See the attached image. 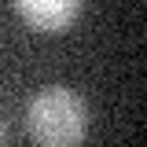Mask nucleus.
<instances>
[{
  "label": "nucleus",
  "mask_w": 147,
  "mask_h": 147,
  "mask_svg": "<svg viewBox=\"0 0 147 147\" xmlns=\"http://www.w3.org/2000/svg\"><path fill=\"white\" fill-rule=\"evenodd\" d=\"M0 136H4V125H0Z\"/></svg>",
  "instance_id": "obj_3"
},
{
  "label": "nucleus",
  "mask_w": 147,
  "mask_h": 147,
  "mask_svg": "<svg viewBox=\"0 0 147 147\" xmlns=\"http://www.w3.org/2000/svg\"><path fill=\"white\" fill-rule=\"evenodd\" d=\"M26 129L37 144H52V147H66V144H81L85 140V103L81 96H74L63 85L37 92L26 107Z\"/></svg>",
  "instance_id": "obj_1"
},
{
  "label": "nucleus",
  "mask_w": 147,
  "mask_h": 147,
  "mask_svg": "<svg viewBox=\"0 0 147 147\" xmlns=\"http://www.w3.org/2000/svg\"><path fill=\"white\" fill-rule=\"evenodd\" d=\"M15 11L33 30L59 33V30H66L74 18L81 15V0H15Z\"/></svg>",
  "instance_id": "obj_2"
}]
</instances>
